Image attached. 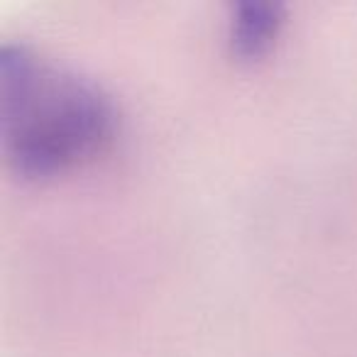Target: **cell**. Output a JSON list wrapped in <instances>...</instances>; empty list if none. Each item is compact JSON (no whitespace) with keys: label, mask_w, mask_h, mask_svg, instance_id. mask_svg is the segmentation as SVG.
Listing matches in <instances>:
<instances>
[{"label":"cell","mask_w":357,"mask_h":357,"mask_svg":"<svg viewBox=\"0 0 357 357\" xmlns=\"http://www.w3.org/2000/svg\"><path fill=\"white\" fill-rule=\"evenodd\" d=\"M282 8L274 3H243L233 13L230 40L240 54H259L277 37Z\"/></svg>","instance_id":"cell-2"},{"label":"cell","mask_w":357,"mask_h":357,"mask_svg":"<svg viewBox=\"0 0 357 357\" xmlns=\"http://www.w3.org/2000/svg\"><path fill=\"white\" fill-rule=\"evenodd\" d=\"M0 105L6 154L25 176L79 167L115 135L113 103L100 89L13 42L0 52Z\"/></svg>","instance_id":"cell-1"}]
</instances>
